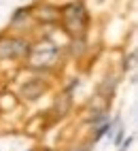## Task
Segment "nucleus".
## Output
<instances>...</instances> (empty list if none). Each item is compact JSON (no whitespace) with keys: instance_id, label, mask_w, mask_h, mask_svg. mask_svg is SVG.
I'll return each mask as SVG.
<instances>
[{"instance_id":"nucleus-1","label":"nucleus","mask_w":138,"mask_h":151,"mask_svg":"<svg viewBox=\"0 0 138 151\" xmlns=\"http://www.w3.org/2000/svg\"><path fill=\"white\" fill-rule=\"evenodd\" d=\"M60 17L64 19V26H66V30L70 34L81 36L85 32V28H87V11H85V6L81 2L68 4L64 11L60 13Z\"/></svg>"},{"instance_id":"nucleus-2","label":"nucleus","mask_w":138,"mask_h":151,"mask_svg":"<svg viewBox=\"0 0 138 151\" xmlns=\"http://www.w3.org/2000/svg\"><path fill=\"white\" fill-rule=\"evenodd\" d=\"M45 89L47 85L43 81H38V79H34V81H28L24 87H21V98L26 100H36V98H41L45 94Z\"/></svg>"},{"instance_id":"nucleus-3","label":"nucleus","mask_w":138,"mask_h":151,"mask_svg":"<svg viewBox=\"0 0 138 151\" xmlns=\"http://www.w3.org/2000/svg\"><path fill=\"white\" fill-rule=\"evenodd\" d=\"M30 43L24 41V38H13V58L15 60H21L26 55H30Z\"/></svg>"},{"instance_id":"nucleus-4","label":"nucleus","mask_w":138,"mask_h":151,"mask_svg":"<svg viewBox=\"0 0 138 151\" xmlns=\"http://www.w3.org/2000/svg\"><path fill=\"white\" fill-rule=\"evenodd\" d=\"M36 17L43 22H55V19H60V11H55L53 6H43L36 11Z\"/></svg>"},{"instance_id":"nucleus-5","label":"nucleus","mask_w":138,"mask_h":151,"mask_svg":"<svg viewBox=\"0 0 138 151\" xmlns=\"http://www.w3.org/2000/svg\"><path fill=\"white\" fill-rule=\"evenodd\" d=\"M0 58H13V38L0 41Z\"/></svg>"},{"instance_id":"nucleus-6","label":"nucleus","mask_w":138,"mask_h":151,"mask_svg":"<svg viewBox=\"0 0 138 151\" xmlns=\"http://www.w3.org/2000/svg\"><path fill=\"white\" fill-rule=\"evenodd\" d=\"M108 128H111V126H102V128H98V132L94 134V140H98L102 134H106V132H108Z\"/></svg>"},{"instance_id":"nucleus-7","label":"nucleus","mask_w":138,"mask_h":151,"mask_svg":"<svg viewBox=\"0 0 138 151\" xmlns=\"http://www.w3.org/2000/svg\"><path fill=\"white\" fill-rule=\"evenodd\" d=\"M121 138H123V128L119 130V134H117V138H115V143H117V145H119V143H121Z\"/></svg>"},{"instance_id":"nucleus-8","label":"nucleus","mask_w":138,"mask_h":151,"mask_svg":"<svg viewBox=\"0 0 138 151\" xmlns=\"http://www.w3.org/2000/svg\"><path fill=\"white\" fill-rule=\"evenodd\" d=\"M132 145V136H127V140H125V143H123V147H121V151L125 149V147H130Z\"/></svg>"}]
</instances>
